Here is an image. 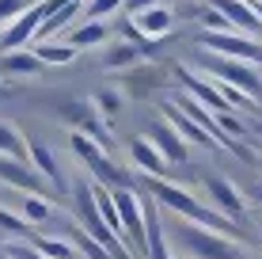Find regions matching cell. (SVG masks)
Masks as SVG:
<instances>
[{
    "label": "cell",
    "instance_id": "1",
    "mask_svg": "<svg viewBox=\"0 0 262 259\" xmlns=\"http://www.w3.org/2000/svg\"><path fill=\"white\" fill-rule=\"evenodd\" d=\"M69 145H72V153L84 160V168H88V175H92V183L106 187V191H133V175L125 172L118 160L106 156V149H99L92 137H84V133L72 130V133H69Z\"/></svg>",
    "mask_w": 262,
    "mask_h": 259
},
{
    "label": "cell",
    "instance_id": "2",
    "mask_svg": "<svg viewBox=\"0 0 262 259\" xmlns=\"http://www.w3.org/2000/svg\"><path fill=\"white\" fill-rule=\"evenodd\" d=\"M198 61H202L205 73L216 76V84H228V88H239L247 99H255L262 107V73L255 65H247V61H228V57H216V53H198Z\"/></svg>",
    "mask_w": 262,
    "mask_h": 259
},
{
    "label": "cell",
    "instance_id": "3",
    "mask_svg": "<svg viewBox=\"0 0 262 259\" xmlns=\"http://www.w3.org/2000/svg\"><path fill=\"white\" fill-rule=\"evenodd\" d=\"M175 244H183V252L190 255V259H247L228 236L209 233V229L190 225V221L175 225Z\"/></svg>",
    "mask_w": 262,
    "mask_h": 259
},
{
    "label": "cell",
    "instance_id": "4",
    "mask_svg": "<svg viewBox=\"0 0 262 259\" xmlns=\"http://www.w3.org/2000/svg\"><path fill=\"white\" fill-rule=\"evenodd\" d=\"M118 202V217H122V236L129 244L133 255H148V225H144V198L137 191H114Z\"/></svg>",
    "mask_w": 262,
    "mask_h": 259
},
{
    "label": "cell",
    "instance_id": "5",
    "mask_svg": "<svg viewBox=\"0 0 262 259\" xmlns=\"http://www.w3.org/2000/svg\"><path fill=\"white\" fill-rule=\"evenodd\" d=\"M202 50L216 53V57H228V61H247V65H262V42L247 38L239 31H202Z\"/></svg>",
    "mask_w": 262,
    "mask_h": 259
},
{
    "label": "cell",
    "instance_id": "6",
    "mask_svg": "<svg viewBox=\"0 0 262 259\" xmlns=\"http://www.w3.org/2000/svg\"><path fill=\"white\" fill-rule=\"evenodd\" d=\"M57 114L65 122H72L76 126V133H84V137H92L99 149H111V133H106V122L99 118L95 103L92 99H72V95H65V99L57 103Z\"/></svg>",
    "mask_w": 262,
    "mask_h": 259
},
{
    "label": "cell",
    "instance_id": "7",
    "mask_svg": "<svg viewBox=\"0 0 262 259\" xmlns=\"http://www.w3.org/2000/svg\"><path fill=\"white\" fill-rule=\"evenodd\" d=\"M202 187H205V194H209L213 210L221 213V217L236 221V225L247 217V202H243V194L232 187V180H224V175H205Z\"/></svg>",
    "mask_w": 262,
    "mask_h": 259
},
{
    "label": "cell",
    "instance_id": "8",
    "mask_svg": "<svg viewBox=\"0 0 262 259\" xmlns=\"http://www.w3.org/2000/svg\"><path fill=\"white\" fill-rule=\"evenodd\" d=\"M209 8H216V12L228 19L232 31L247 34V38H258L262 34V19L255 12V0H209Z\"/></svg>",
    "mask_w": 262,
    "mask_h": 259
},
{
    "label": "cell",
    "instance_id": "9",
    "mask_svg": "<svg viewBox=\"0 0 262 259\" xmlns=\"http://www.w3.org/2000/svg\"><path fill=\"white\" fill-rule=\"evenodd\" d=\"M46 19V12H42V4H34L27 15H19L12 27H4V34H0V57L4 53H15V50H27V42L38 38V27Z\"/></svg>",
    "mask_w": 262,
    "mask_h": 259
},
{
    "label": "cell",
    "instance_id": "10",
    "mask_svg": "<svg viewBox=\"0 0 262 259\" xmlns=\"http://www.w3.org/2000/svg\"><path fill=\"white\" fill-rule=\"evenodd\" d=\"M179 80H183V88H186V95H194L198 103L205 107V111H213V114H228L232 107L224 103V95H221V88L209 84V80H202L198 73H190L186 65H179Z\"/></svg>",
    "mask_w": 262,
    "mask_h": 259
},
{
    "label": "cell",
    "instance_id": "11",
    "mask_svg": "<svg viewBox=\"0 0 262 259\" xmlns=\"http://www.w3.org/2000/svg\"><path fill=\"white\" fill-rule=\"evenodd\" d=\"M27 160H31V168L42 175V180H46V187H57V194H69V191H65V175H61L57 156H53L50 145H42V141L27 137Z\"/></svg>",
    "mask_w": 262,
    "mask_h": 259
},
{
    "label": "cell",
    "instance_id": "12",
    "mask_svg": "<svg viewBox=\"0 0 262 259\" xmlns=\"http://www.w3.org/2000/svg\"><path fill=\"white\" fill-rule=\"evenodd\" d=\"M148 141L160 149V153H164L167 164H186V160H190V153H186V141L179 137V133L171 130V122H164V118H156V122L148 126Z\"/></svg>",
    "mask_w": 262,
    "mask_h": 259
},
{
    "label": "cell",
    "instance_id": "13",
    "mask_svg": "<svg viewBox=\"0 0 262 259\" xmlns=\"http://www.w3.org/2000/svg\"><path fill=\"white\" fill-rule=\"evenodd\" d=\"M160 118H164V122H171V130H175L179 137H186L190 145L216 149V141H213V137H209V133H205L202 126H198V122L190 118V114H183V111H179L175 103H164V107H160Z\"/></svg>",
    "mask_w": 262,
    "mask_h": 259
},
{
    "label": "cell",
    "instance_id": "14",
    "mask_svg": "<svg viewBox=\"0 0 262 259\" xmlns=\"http://www.w3.org/2000/svg\"><path fill=\"white\" fill-rule=\"evenodd\" d=\"M129 160H133V168H137L141 175H148V180H167V160L148 137H137L129 145Z\"/></svg>",
    "mask_w": 262,
    "mask_h": 259
},
{
    "label": "cell",
    "instance_id": "15",
    "mask_svg": "<svg viewBox=\"0 0 262 259\" xmlns=\"http://www.w3.org/2000/svg\"><path fill=\"white\" fill-rule=\"evenodd\" d=\"M125 19H129V15H125ZM133 23H137V31H141L148 42H160V38H167V34L175 31V8H167V4L148 8V12L133 15Z\"/></svg>",
    "mask_w": 262,
    "mask_h": 259
},
{
    "label": "cell",
    "instance_id": "16",
    "mask_svg": "<svg viewBox=\"0 0 262 259\" xmlns=\"http://www.w3.org/2000/svg\"><path fill=\"white\" fill-rule=\"evenodd\" d=\"M42 61L34 57V50H15V53H4L0 57V76H34L42 73Z\"/></svg>",
    "mask_w": 262,
    "mask_h": 259
},
{
    "label": "cell",
    "instance_id": "17",
    "mask_svg": "<svg viewBox=\"0 0 262 259\" xmlns=\"http://www.w3.org/2000/svg\"><path fill=\"white\" fill-rule=\"evenodd\" d=\"M106 34H111V31H106V23L84 19V23H76V27L65 34V42H69V46H76V50H88V46H103Z\"/></svg>",
    "mask_w": 262,
    "mask_h": 259
},
{
    "label": "cell",
    "instance_id": "18",
    "mask_svg": "<svg viewBox=\"0 0 262 259\" xmlns=\"http://www.w3.org/2000/svg\"><path fill=\"white\" fill-rule=\"evenodd\" d=\"M31 50H34V57H38L42 65H72V61L80 57V50L69 46L65 38H61V42H34Z\"/></svg>",
    "mask_w": 262,
    "mask_h": 259
},
{
    "label": "cell",
    "instance_id": "19",
    "mask_svg": "<svg viewBox=\"0 0 262 259\" xmlns=\"http://www.w3.org/2000/svg\"><path fill=\"white\" fill-rule=\"evenodd\" d=\"M31 248L46 259H76V244L65 236H31Z\"/></svg>",
    "mask_w": 262,
    "mask_h": 259
},
{
    "label": "cell",
    "instance_id": "20",
    "mask_svg": "<svg viewBox=\"0 0 262 259\" xmlns=\"http://www.w3.org/2000/svg\"><path fill=\"white\" fill-rule=\"evenodd\" d=\"M0 156H12V160H27V141L23 133L12 126V122L0 118ZM31 164V160H27Z\"/></svg>",
    "mask_w": 262,
    "mask_h": 259
},
{
    "label": "cell",
    "instance_id": "21",
    "mask_svg": "<svg viewBox=\"0 0 262 259\" xmlns=\"http://www.w3.org/2000/svg\"><path fill=\"white\" fill-rule=\"evenodd\" d=\"M92 103H95V111H99V118H103V122H111V118H118V114H122V92H118V88H99Z\"/></svg>",
    "mask_w": 262,
    "mask_h": 259
},
{
    "label": "cell",
    "instance_id": "22",
    "mask_svg": "<svg viewBox=\"0 0 262 259\" xmlns=\"http://www.w3.org/2000/svg\"><path fill=\"white\" fill-rule=\"evenodd\" d=\"M50 213H53L50 198H38V194H27L23 198V221L27 225H42V221H50Z\"/></svg>",
    "mask_w": 262,
    "mask_h": 259
},
{
    "label": "cell",
    "instance_id": "23",
    "mask_svg": "<svg viewBox=\"0 0 262 259\" xmlns=\"http://www.w3.org/2000/svg\"><path fill=\"white\" fill-rule=\"evenodd\" d=\"M141 57H144V53H141L137 46L118 42V46H111V53H106V65H111V69H129V65H137Z\"/></svg>",
    "mask_w": 262,
    "mask_h": 259
},
{
    "label": "cell",
    "instance_id": "24",
    "mask_svg": "<svg viewBox=\"0 0 262 259\" xmlns=\"http://www.w3.org/2000/svg\"><path fill=\"white\" fill-rule=\"evenodd\" d=\"M118 8H125V0H84V19H95V23H103L106 15H114Z\"/></svg>",
    "mask_w": 262,
    "mask_h": 259
},
{
    "label": "cell",
    "instance_id": "25",
    "mask_svg": "<svg viewBox=\"0 0 262 259\" xmlns=\"http://www.w3.org/2000/svg\"><path fill=\"white\" fill-rule=\"evenodd\" d=\"M0 229H4L8 236H15V240H27V233H31V225H27L19 213H12V210H4V206H0Z\"/></svg>",
    "mask_w": 262,
    "mask_h": 259
},
{
    "label": "cell",
    "instance_id": "26",
    "mask_svg": "<svg viewBox=\"0 0 262 259\" xmlns=\"http://www.w3.org/2000/svg\"><path fill=\"white\" fill-rule=\"evenodd\" d=\"M31 0H0V27H12L19 15H27L31 12Z\"/></svg>",
    "mask_w": 262,
    "mask_h": 259
},
{
    "label": "cell",
    "instance_id": "27",
    "mask_svg": "<svg viewBox=\"0 0 262 259\" xmlns=\"http://www.w3.org/2000/svg\"><path fill=\"white\" fill-rule=\"evenodd\" d=\"M72 244H76V248H80V252H84L88 259H114V255L106 252L103 244H99V240H92V236H88L84 229H76V236H72Z\"/></svg>",
    "mask_w": 262,
    "mask_h": 259
},
{
    "label": "cell",
    "instance_id": "28",
    "mask_svg": "<svg viewBox=\"0 0 262 259\" xmlns=\"http://www.w3.org/2000/svg\"><path fill=\"white\" fill-rule=\"evenodd\" d=\"M4 255H8V259H46V255L34 252L27 240H8V244H4Z\"/></svg>",
    "mask_w": 262,
    "mask_h": 259
},
{
    "label": "cell",
    "instance_id": "29",
    "mask_svg": "<svg viewBox=\"0 0 262 259\" xmlns=\"http://www.w3.org/2000/svg\"><path fill=\"white\" fill-rule=\"evenodd\" d=\"M164 0H125V8H122V15H141V12H148V8H160Z\"/></svg>",
    "mask_w": 262,
    "mask_h": 259
},
{
    "label": "cell",
    "instance_id": "30",
    "mask_svg": "<svg viewBox=\"0 0 262 259\" xmlns=\"http://www.w3.org/2000/svg\"><path fill=\"white\" fill-rule=\"evenodd\" d=\"M251 194H255V202H262V180H258L255 187H251Z\"/></svg>",
    "mask_w": 262,
    "mask_h": 259
},
{
    "label": "cell",
    "instance_id": "31",
    "mask_svg": "<svg viewBox=\"0 0 262 259\" xmlns=\"http://www.w3.org/2000/svg\"><path fill=\"white\" fill-rule=\"evenodd\" d=\"M251 130H255V133H258V137H262V118H258V122H255V126H251Z\"/></svg>",
    "mask_w": 262,
    "mask_h": 259
},
{
    "label": "cell",
    "instance_id": "32",
    "mask_svg": "<svg viewBox=\"0 0 262 259\" xmlns=\"http://www.w3.org/2000/svg\"><path fill=\"white\" fill-rule=\"evenodd\" d=\"M255 12H258V19H262V4H255Z\"/></svg>",
    "mask_w": 262,
    "mask_h": 259
},
{
    "label": "cell",
    "instance_id": "33",
    "mask_svg": "<svg viewBox=\"0 0 262 259\" xmlns=\"http://www.w3.org/2000/svg\"><path fill=\"white\" fill-rule=\"evenodd\" d=\"M0 92H4V84H0Z\"/></svg>",
    "mask_w": 262,
    "mask_h": 259
},
{
    "label": "cell",
    "instance_id": "34",
    "mask_svg": "<svg viewBox=\"0 0 262 259\" xmlns=\"http://www.w3.org/2000/svg\"><path fill=\"white\" fill-rule=\"evenodd\" d=\"M255 4H262V0H255Z\"/></svg>",
    "mask_w": 262,
    "mask_h": 259
}]
</instances>
